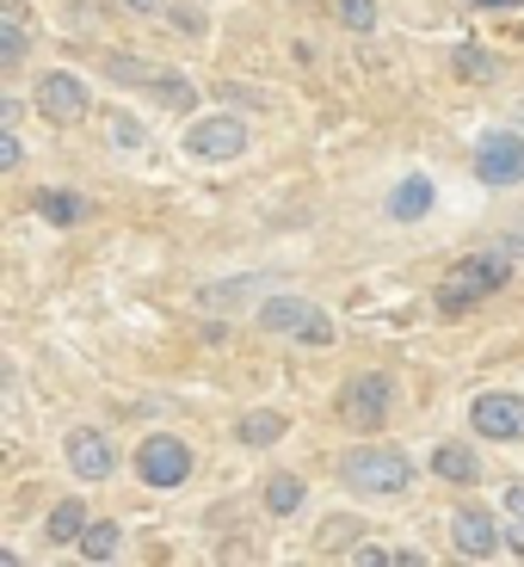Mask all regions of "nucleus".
I'll return each mask as SVG.
<instances>
[{
  "label": "nucleus",
  "mask_w": 524,
  "mask_h": 567,
  "mask_svg": "<svg viewBox=\"0 0 524 567\" xmlns=\"http://www.w3.org/2000/svg\"><path fill=\"white\" fill-rule=\"evenodd\" d=\"M506 278H512V247H487V254L456 259V266L439 278V309H469V302L494 297Z\"/></svg>",
  "instance_id": "nucleus-1"
},
{
  "label": "nucleus",
  "mask_w": 524,
  "mask_h": 567,
  "mask_svg": "<svg viewBox=\"0 0 524 567\" xmlns=\"http://www.w3.org/2000/svg\"><path fill=\"white\" fill-rule=\"evenodd\" d=\"M340 475H346V487H352V494H370V499H395V494H408V482H413V463L395 451V444H358V451L340 463Z\"/></svg>",
  "instance_id": "nucleus-2"
},
{
  "label": "nucleus",
  "mask_w": 524,
  "mask_h": 567,
  "mask_svg": "<svg viewBox=\"0 0 524 567\" xmlns=\"http://www.w3.org/2000/svg\"><path fill=\"white\" fill-rule=\"evenodd\" d=\"M259 327H266V333H297L302 346H333V321H327L309 297H266Z\"/></svg>",
  "instance_id": "nucleus-3"
},
{
  "label": "nucleus",
  "mask_w": 524,
  "mask_h": 567,
  "mask_svg": "<svg viewBox=\"0 0 524 567\" xmlns=\"http://www.w3.org/2000/svg\"><path fill=\"white\" fill-rule=\"evenodd\" d=\"M475 179L482 185H518L524 179V136L518 130H494L475 142Z\"/></svg>",
  "instance_id": "nucleus-4"
},
{
  "label": "nucleus",
  "mask_w": 524,
  "mask_h": 567,
  "mask_svg": "<svg viewBox=\"0 0 524 567\" xmlns=\"http://www.w3.org/2000/svg\"><path fill=\"white\" fill-rule=\"evenodd\" d=\"M136 475L148 487H179L185 475H192V444L167 439V432H155V439L136 451Z\"/></svg>",
  "instance_id": "nucleus-5"
},
{
  "label": "nucleus",
  "mask_w": 524,
  "mask_h": 567,
  "mask_svg": "<svg viewBox=\"0 0 524 567\" xmlns=\"http://www.w3.org/2000/svg\"><path fill=\"white\" fill-rule=\"evenodd\" d=\"M247 148V124L242 117H198L185 130V155L192 161H235Z\"/></svg>",
  "instance_id": "nucleus-6"
},
{
  "label": "nucleus",
  "mask_w": 524,
  "mask_h": 567,
  "mask_svg": "<svg viewBox=\"0 0 524 567\" xmlns=\"http://www.w3.org/2000/svg\"><path fill=\"white\" fill-rule=\"evenodd\" d=\"M389 408H395V383H389V377H377V370H370V377H352V383L340 389V413L352 425H383L389 420Z\"/></svg>",
  "instance_id": "nucleus-7"
},
{
  "label": "nucleus",
  "mask_w": 524,
  "mask_h": 567,
  "mask_svg": "<svg viewBox=\"0 0 524 567\" xmlns=\"http://www.w3.org/2000/svg\"><path fill=\"white\" fill-rule=\"evenodd\" d=\"M469 425H475L482 439H494V444L524 439V395H475Z\"/></svg>",
  "instance_id": "nucleus-8"
},
{
  "label": "nucleus",
  "mask_w": 524,
  "mask_h": 567,
  "mask_svg": "<svg viewBox=\"0 0 524 567\" xmlns=\"http://www.w3.org/2000/svg\"><path fill=\"white\" fill-rule=\"evenodd\" d=\"M38 112L50 124H81L86 117V86L74 74H43L38 81Z\"/></svg>",
  "instance_id": "nucleus-9"
},
{
  "label": "nucleus",
  "mask_w": 524,
  "mask_h": 567,
  "mask_svg": "<svg viewBox=\"0 0 524 567\" xmlns=\"http://www.w3.org/2000/svg\"><path fill=\"white\" fill-rule=\"evenodd\" d=\"M451 537H456V549H463L469 561H487V555H494L500 543H506V530H500L494 518H487V512L463 506V512L451 518Z\"/></svg>",
  "instance_id": "nucleus-10"
},
{
  "label": "nucleus",
  "mask_w": 524,
  "mask_h": 567,
  "mask_svg": "<svg viewBox=\"0 0 524 567\" xmlns=\"http://www.w3.org/2000/svg\"><path fill=\"white\" fill-rule=\"evenodd\" d=\"M112 444H105V432H93V425H81V432H69V468L81 475V482H105L112 475Z\"/></svg>",
  "instance_id": "nucleus-11"
},
{
  "label": "nucleus",
  "mask_w": 524,
  "mask_h": 567,
  "mask_svg": "<svg viewBox=\"0 0 524 567\" xmlns=\"http://www.w3.org/2000/svg\"><path fill=\"white\" fill-rule=\"evenodd\" d=\"M432 468H439V482H456V487H469L482 475V463H475L469 444H439V451H432Z\"/></svg>",
  "instance_id": "nucleus-12"
},
{
  "label": "nucleus",
  "mask_w": 524,
  "mask_h": 567,
  "mask_svg": "<svg viewBox=\"0 0 524 567\" xmlns=\"http://www.w3.org/2000/svg\"><path fill=\"white\" fill-rule=\"evenodd\" d=\"M432 210V179L425 173H413V179L395 185V198H389V216H401V223H420V216Z\"/></svg>",
  "instance_id": "nucleus-13"
},
{
  "label": "nucleus",
  "mask_w": 524,
  "mask_h": 567,
  "mask_svg": "<svg viewBox=\"0 0 524 567\" xmlns=\"http://www.w3.org/2000/svg\"><path fill=\"white\" fill-rule=\"evenodd\" d=\"M38 216H43V223L74 228V223H86V216H93V204H86L81 192H38Z\"/></svg>",
  "instance_id": "nucleus-14"
},
{
  "label": "nucleus",
  "mask_w": 524,
  "mask_h": 567,
  "mask_svg": "<svg viewBox=\"0 0 524 567\" xmlns=\"http://www.w3.org/2000/svg\"><path fill=\"white\" fill-rule=\"evenodd\" d=\"M81 530H86L81 499H62V506L50 512V525H43V537H50V543H81Z\"/></svg>",
  "instance_id": "nucleus-15"
},
{
  "label": "nucleus",
  "mask_w": 524,
  "mask_h": 567,
  "mask_svg": "<svg viewBox=\"0 0 524 567\" xmlns=\"http://www.w3.org/2000/svg\"><path fill=\"white\" fill-rule=\"evenodd\" d=\"M302 499H309V487H302L297 475H271L266 482V512H278V518H290Z\"/></svg>",
  "instance_id": "nucleus-16"
},
{
  "label": "nucleus",
  "mask_w": 524,
  "mask_h": 567,
  "mask_svg": "<svg viewBox=\"0 0 524 567\" xmlns=\"http://www.w3.org/2000/svg\"><path fill=\"white\" fill-rule=\"evenodd\" d=\"M456 74H463V81H494L500 62H494V50H482V43H463V50H456Z\"/></svg>",
  "instance_id": "nucleus-17"
},
{
  "label": "nucleus",
  "mask_w": 524,
  "mask_h": 567,
  "mask_svg": "<svg viewBox=\"0 0 524 567\" xmlns=\"http://www.w3.org/2000/svg\"><path fill=\"white\" fill-rule=\"evenodd\" d=\"M74 549H81L86 561H112V555H117V525H86Z\"/></svg>",
  "instance_id": "nucleus-18"
},
{
  "label": "nucleus",
  "mask_w": 524,
  "mask_h": 567,
  "mask_svg": "<svg viewBox=\"0 0 524 567\" xmlns=\"http://www.w3.org/2000/svg\"><path fill=\"white\" fill-rule=\"evenodd\" d=\"M105 74H112V81H130V86H155L161 81L155 62H136V56H105Z\"/></svg>",
  "instance_id": "nucleus-19"
},
{
  "label": "nucleus",
  "mask_w": 524,
  "mask_h": 567,
  "mask_svg": "<svg viewBox=\"0 0 524 567\" xmlns=\"http://www.w3.org/2000/svg\"><path fill=\"white\" fill-rule=\"evenodd\" d=\"M284 439V413H247L242 420V444H278Z\"/></svg>",
  "instance_id": "nucleus-20"
},
{
  "label": "nucleus",
  "mask_w": 524,
  "mask_h": 567,
  "mask_svg": "<svg viewBox=\"0 0 524 567\" xmlns=\"http://www.w3.org/2000/svg\"><path fill=\"white\" fill-rule=\"evenodd\" d=\"M148 93H155L161 105H173V112H185V105L198 100V93H192V81H179V74H161V81L148 86Z\"/></svg>",
  "instance_id": "nucleus-21"
},
{
  "label": "nucleus",
  "mask_w": 524,
  "mask_h": 567,
  "mask_svg": "<svg viewBox=\"0 0 524 567\" xmlns=\"http://www.w3.org/2000/svg\"><path fill=\"white\" fill-rule=\"evenodd\" d=\"M340 25L346 31H377V0H340Z\"/></svg>",
  "instance_id": "nucleus-22"
},
{
  "label": "nucleus",
  "mask_w": 524,
  "mask_h": 567,
  "mask_svg": "<svg viewBox=\"0 0 524 567\" xmlns=\"http://www.w3.org/2000/svg\"><path fill=\"white\" fill-rule=\"evenodd\" d=\"M352 561H364V567H389V561L413 567V561H420V555H408V549H352Z\"/></svg>",
  "instance_id": "nucleus-23"
},
{
  "label": "nucleus",
  "mask_w": 524,
  "mask_h": 567,
  "mask_svg": "<svg viewBox=\"0 0 524 567\" xmlns=\"http://www.w3.org/2000/svg\"><path fill=\"white\" fill-rule=\"evenodd\" d=\"M112 136L124 142V148H142V130L130 124V117H112Z\"/></svg>",
  "instance_id": "nucleus-24"
},
{
  "label": "nucleus",
  "mask_w": 524,
  "mask_h": 567,
  "mask_svg": "<svg viewBox=\"0 0 524 567\" xmlns=\"http://www.w3.org/2000/svg\"><path fill=\"white\" fill-rule=\"evenodd\" d=\"M19 155H25V148H19V136L7 130V136H0V167H19Z\"/></svg>",
  "instance_id": "nucleus-25"
},
{
  "label": "nucleus",
  "mask_w": 524,
  "mask_h": 567,
  "mask_svg": "<svg viewBox=\"0 0 524 567\" xmlns=\"http://www.w3.org/2000/svg\"><path fill=\"white\" fill-rule=\"evenodd\" d=\"M506 506H512V518H524V482L506 487Z\"/></svg>",
  "instance_id": "nucleus-26"
},
{
  "label": "nucleus",
  "mask_w": 524,
  "mask_h": 567,
  "mask_svg": "<svg viewBox=\"0 0 524 567\" xmlns=\"http://www.w3.org/2000/svg\"><path fill=\"white\" fill-rule=\"evenodd\" d=\"M475 7H487V13H512V7H524V0H475Z\"/></svg>",
  "instance_id": "nucleus-27"
},
{
  "label": "nucleus",
  "mask_w": 524,
  "mask_h": 567,
  "mask_svg": "<svg viewBox=\"0 0 524 567\" xmlns=\"http://www.w3.org/2000/svg\"><path fill=\"white\" fill-rule=\"evenodd\" d=\"M506 247H512V254H524V223H518V228H512V235H506Z\"/></svg>",
  "instance_id": "nucleus-28"
},
{
  "label": "nucleus",
  "mask_w": 524,
  "mask_h": 567,
  "mask_svg": "<svg viewBox=\"0 0 524 567\" xmlns=\"http://www.w3.org/2000/svg\"><path fill=\"white\" fill-rule=\"evenodd\" d=\"M130 7H136V13H161V0H130Z\"/></svg>",
  "instance_id": "nucleus-29"
},
{
  "label": "nucleus",
  "mask_w": 524,
  "mask_h": 567,
  "mask_svg": "<svg viewBox=\"0 0 524 567\" xmlns=\"http://www.w3.org/2000/svg\"><path fill=\"white\" fill-rule=\"evenodd\" d=\"M506 543H512V549H518V555H524V518H518V530H512V537H506Z\"/></svg>",
  "instance_id": "nucleus-30"
}]
</instances>
